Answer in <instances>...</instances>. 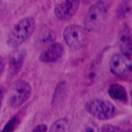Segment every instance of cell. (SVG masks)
Segmentation results:
<instances>
[{"label":"cell","instance_id":"obj_15","mask_svg":"<svg viewBox=\"0 0 132 132\" xmlns=\"http://www.w3.org/2000/svg\"><path fill=\"white\" fill-rule=\"evenodd\" d=\"M103 131H118L120 130L118 127L112 126V125H105L102 128Z\"/></svg>","mask_w":132,"mask_h":132},{"label":"cell","instance_id":"obj_3","mask_svg":"<svg viewBox=\"0 0 132 132\" xmlns=\"http://www.w3.org/2000/svg\"><path fill=\"white\" fill-rule=\"evenodd\" d=\"M86 109L92 116L101 120H109L116 113V108L113 103L101 99L89 100L86 104Z\"/></svg>","mask_w":132,"mask_h":132},{"label":"cell","instance_id":"obj_4","mask_svg":"<svg viewBox=\"0 0 132 132\" xmlns=\"http://www.w3.org/2000/svg\"><path fill=\"white\" fill-rule=\"evenodd\" d=\"M32 94L30 85L23 80L16 82L10 90L9 103L12 108H17L26 103Z\"/></svg>","mask_w":132,"mask_h":132},{"label":"cell","instance_id":"obj_16","mask_svg":"<svg viewBox=\"0 0 132 132\" xmlns=\"http://www.w3.org/2000/svg\"><path fill=\"white\" fill-rule=\"evenodd\" d=\"M47 127L45 124H40L37 125L34 130L33 131H38V132H44V131H47Z\"/></svg>","mask_w":132,"mask_h":132},{"label":"cell","instance_id":"obj_6","mask_svg":"<svg viewBox=\"0 0 132 132\" xmlns=\"http://www.w3.org/2000/svg\"><path fill=\"white\" fill-rule=\"evenodd\" d=\"M110 72L119 77H123L132 71V61L129 56L125 54H114L109 63Z\"/></svg>","mask_w":132,"mask_h":132},{"label":"cell","instance_id":"obj_18","mask_svg":"<svg viewBox=\"0 0 132 132\" xmlns=\"http://www.w3.org/2000/svg\"><path fill=\"white\" fill-rule=\"evenodd\" d=\"M4 66H5L4 60H3V57L0 56V76H1V75H2V73H3V72Z\"/></svg>","mask_w":132,"mask_h":132},{"label":"cell","instance_id":"obj_17","mask_svg":"<svg viewBox=\"0 0 132 132\" xmlns=\"http://www.w3.org/2000/svg\"><path fill=\"white\" fill-rule=\"evenodd\" d=\"M4 93H5V90L3 89V87L0 86V109H1L3 100V98H4Z\"/></svg>","mask_w":132,"mask_h":132},{"label":"cell","instance_id":"obj_13","mask_svg":"<svg viewBox=\"0 0 132 132\" xmlns=\"http://www.w3.org/2000/svg\"><path fill=\"white\" fill-rule=\"evenodd\" d=\"M40 41L41 43H48L54 40V34L51 30H44L40 34Z\"/></svg>","mask_w":132,"mask_h":132},{"label":"cell","instance_id":"obj_5","mask_svg":"<svg viewBox=\"0 0 132 132\" xmlns=\"http://www.w3.org/2000/svg\"><path fill=\"white\" fill-rule=\"evenodd\" d=\"M63 37L67 45L73 49L82 47L87 42L85 29L78 25L68 26L63 32Z\"/></svg>","mask_w":132,"mask_h":132},{"label":"cell","instance_id":"obj_9","mask_svg":"<svg viewBox=\"0 0 132 132\" xmlns=\"http://www.w3.org/2000/svg\"><path fill=\"white\" fill-rule=\"evenodd\" d=\"M27 56V51L23 49L15 51L9 61V74L10 76H16L20 70Z\"/></svg>","mask_w":132,"mask_h":132},{"label":"cell","instance_id":"obj_11","mask_svg":"<svg viewBox=\"0 0 132 132\" xmlns=\"http://www.w3.org/2000/svg\"><path fill=\"white\" fill-rule=\"evenodd\" d=\"M108 93L110 96L115 100H118L123 103H126L127 100V91L124 87L120 84L114 83L110 85L108 89Z\"/></svg>","mask_w":132,"mask_h":132},{"label":"cell","instance_id":"obj_1","mask_svg":"<svg viewBox=\"0 0 132 132\" xmlns=\"http://www.w3.org/2000/svg\"><path fill=\"white\" fill-rule=\"evenodd\" d=\"M35 27L36 22L32 17H26L20 20L9 33L8 44L13 47L20 46L34 34Z\"/></svg>","mask_w":132,"mask_h":132},{"label":"cell","instance_id":"obj_20","mask_svg":"<svg viewBox=\"0 0 132 132\" xmlns=\"http://www.w3.org/2000/svg\"><path fill=\"white\" fill-rule=\"evenodd\" d=\"M130 95H131V97H132V89H131V92H130Z\"/></svg>","mask_w":132,"mask_h":132},{"label":"cell","instance_id":"obj_10","mask_svg":"<svg viewBox=\"0 0 132 132\" xmlns=\"http://www.w3.org/2000/svg\"><path fill=\"white\" fill-rule=\"evenodd\" d=\"M63 52V46L59 43H54L40 54V60L45 63L54 62L62 56Z\"/></svg>","mask_w":132,"mask_h":132},{"label":"cell","instance_id":"obj_8","mask_svg":"<svg viewBox=\"0 0 132 132\" xmlns=\"http://www.w3.org/2000/svg\"><path fill=\"white\" fill-rule=\"evenodd\" d=\"M118 44L122 53L127 56H132V30L124 26L119 32Z\"/></svg>","mask_w":132,"mask_h":132},{"label":"cell","instance_id":"obj_19","mask_svg":"<svg viewBox=\"0 0 132 132\" xmlns=\"http://www.w3.org/2000/svg\"><path fill=\"white\" fill-rule=\"evenodd\" d=\"M79 1H84V2H86V1H89V0H79Z\"/></svg>","mask_w":132,"mask_h":132},{"label":"cell","instance_id":"obj_14","mask_svg":"<svg viewBox=\"0 0 132 132\" xmlns=\"http://www.w3.org/2000/svg\"><path fill=\"white\" fill-rule=\"evenodd\" d=\"M18 123H19V120L17 117H13L5 125L3 131H13L14 130V129L16 128Z\"/></svg>","mask_w":132,"mask_h":132},{"label":"cell","instance_id":"obj_2","mask_svg":"<svg viewBox=\"0 0 132 132\" xmlns=\"http://www.w3.org/2000/svg\"><path fill=\"white\" fill-rule=\"evenodd\" d=\"M107 9L106 5L99 2L93 5L85 18V27L89 31H97L103 25L106 18Z\"/></svg>","mask_w":132,"mask_h":132},{"label":"cell","instance_id":"obj_12","mask_svg":"<svg viewBox=\"0 0 132 132\" xmlns=\"http://www.w3.org/2000/svg\"><path fill=\"white\" fill-rule=\"evenodd\" d=\"M69 128V121L66 119H61L52 124L51 131H67Z\"/></svg>","mask_w":132,"mask_h":132},{"label":"cell","instance_id":"obj_7","mask_svg":"<svg viewBox=\"0 0 132 132\" xmlns=\"http://www.w3.org/2000/svg\"><path fill=\"white\" fill-rule=\"evenodd\" d=\"M79 3V0H63L54 8L56 17L62 21L69 20L76 13Z\"/></svg>","mask_w":132,"mask_h":132}]
</instances>
